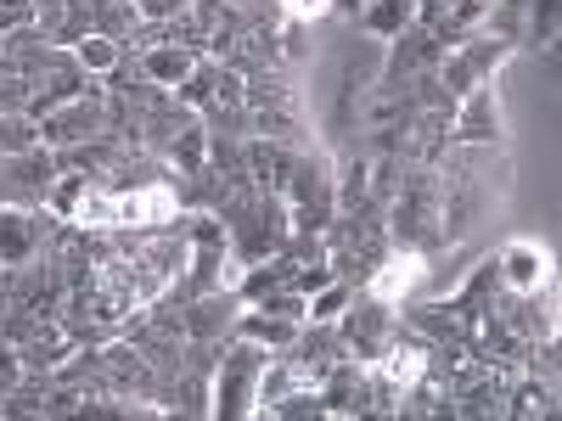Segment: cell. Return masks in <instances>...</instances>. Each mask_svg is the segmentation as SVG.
I'll list each match as a JSON object with an SVG mask.
<instances>
[{
    "label": "cell",
    "instance_id": "6da1fadb",
    "mask_svg": "<svg viewBox=\"0 0 562 421\" xmlns=\"http://www.w3.org/2000/svg\"><path fill=\"white\" fill-rule=\"evenodd\" d=\"M265 360H270V349H259V343H243V338H237L231 360L220 365L214 416H254V405H259V371H265Z\"/></svg>",
    "mask_w": 562,
    "mask_h": 421
},
{
    "label": "cell",
    "instance_id": "7a4b0ae2",
    "mask_svg": "<svg viewBox=\"0 0 562 421\" xmlns=\"http://www.w3.org/2000/svg\"><path fill=\"white\" fill-rule=\"evenodd\" d=\"M175 214H180V197H175V185H164V180H140V185L113 192V230H158Z\"/></svg>",
    "mask_w": 562,
    "mask_h": 421
},
{
    "label": "cell",
    "instance_id": "3957f363",
    "mask_svg": "<svg viewBox=\"0 0 562 421\" xmlns=\"http://www.w3.org/2000/svg\"><path fill=\"white\" fill-rule=\"evenodd\" d=\"M102 129H108V107L97 102V90L68 96L63 107H52L40 118V140H45V147H79V140L102 135Z\"/></svg>",
    "mask_w": 562,
    "mask_h": 421
},
{
    "label": "cell",
    "instance_id": "277c9868",
    "mask_svg": "<svg viewBox=\"0 0 562 421\" xmlns=\"http://www.w3.org/2000/svg\"><path fill=\"white\" fill-rule=\"evenodd\" d=\"M394 309L389 304H378V298H366V304H349V320H344V332H338V343H344V354H360L366 365L378 360L389 343H394Z\"/></svg>",
    "mask_w": 562,
    "mask_h": 421
},
{
    "label": "cell",
    "instance_id": "5b68a950",
    "mask_svg": "<svg viewBox=\"0 0 562 421\" xmlns=\"http://www.w3.org/2000/svg\"><path fill=\"white\" fill-rule=\"evenodd\" d=\"M40 248H45V219L18 203H0V270H12V275L34 270Z\"/></svg>",
    "mask_w": 562,
    "mask_h": 421
},
{
    "label": "cell",
    "instance_id": "8992f818",
    "mask_svg": "<svg viewBox=\"0 0 562 421\" xmlns=\"http://www.w3.org/2000/svg\"><path fill=\"white\" fill-rule=\"evenodd\" d=\"M495 270H501V287L512 298H529V293H546L551 287V253L540 242H529V237L506 242L501 259H495Z\"/></svg>",
    "mask_w": 562,
    "mask_h": 421
},
{
    "label": "cell",
    "instance_id": "52a82bcc",
    "mask_svg": "<svg viewBox=\"0 0 562 421\" xmlns=\"http://www.w3.org/2000/svg\"><path fill=\"white\" fill-rule=\"evenodd\" d=\"M450 140H461V147H490V140H501L495 79H484V84L467 90V102H461V107H456V118H450Z\"/></svg>",
    "mask_w": 562,
    "mask_h": 421
},
{
    "label": "cell",
    "instance_id": "ba28073f",
    "mask_svg": "<svg viewBox=\"0 0 562 421\" xmlns=\"http://www.w3.org/2000/svg\"><path fill=\"white\" fill-rule=\"evenodd\" d=\"M422 275H428V253L422 248H394L378 270H371V281H366V298H378V304H405V293L411 287H422Z\"/></svg>",
    "mask_w": 562,
    "mask_h": 421
},
{
    "label": "cell",
    "instance_id": "9c48e42d",
    "mask_svg": "<svg viewBox=\"0 0 562 421\" xmlns=\"http://www.w3.org/2000/svg\"><path fill=\"white\" fill-rule=\"evenodd\" d=\"M231 332H237L243 343H259V349H288V343L299 338V320H288V315H276V309L254 304V309H243L237 320H231Z\"/></svg>",
    "mask_w": 562,
    "mask_h": 421
},
{
    "label": "cell",
    "instance_id": "30bf717a",
    "mask_svg": "<svg viewBox=\"0 0 562 421\" xmlns=\"http://www.w3.org/2000/svg\"><path fill=\"white\" fill-rule=\"evenodd\" d=\"M140 73H147L158 90H180L186 79L198 73V52H192V45H147Z\"/></svg>",
    "mask_w": 562,
    "mask_h": 421
},
{
    "label": "cell",
    "instance_id": "8fae6325",
    "mask_svg": "<svg viewBox=\"0 0 562 421\" xmlns=\"http://www.w3.org/2000/svg\"><path fill=\"white\" fill-rule=\"evenodd\" d=\"M237 293H209L203 304H192V309H186L180 320H186V332H192V338H220V332H231V320H237Z\"/></svg>",
    "mask_w": 562,
    "mask_h": 421
},
{
    "label": "cell",
    "instance_id": "7c38bea8",
    "mask_svg": "<svg viewBox=\"0 0 562 421\" xmlns=\"http://www.w3.org/2000/svg\"><path fill=\"white\" fill-rule=\"evenodd\" d=\"M416 23V0H366L360 7V29L371 39H400Z\"/></svg>",
    "mask_w": 562,
    "mask_h": 421
},
{
    "label": "cell",
    "instance_id": "4fadbf2b",
    "mask_svg": "<svg viewBox=\"0 0 562 421\" xmlns=\"http://www.w3.org/2000/svg\"><path fill=\"white\" fill-rule=\"evenodd\" d=\"M74 62H79L85 73H113V68L124 62V45H119V34H108V29H90V34L74 39Z\"/></svg>",
    "mask_w": 562,
    "mask_h": 421
},
{
    "label": "cell",
    "instance_id": "5bb4252c",
    "mask_svg": "<svg viewBox=\"0 0 562 421\" xmlns=\"http://www.w3.org/2000/svg\"><path fill=\"white\" fill-rule=\"evenodd\" d=\"M349 304H355V287L333 275L321 293H310V298H304V320H315V326H333V320H344V309H349Z\"/></svg>",
    "mask_w": 562,
    "mask_h": 421
},
{
    "label": "cell",
    "instance_id": "9a60e30c",
    "mask_svg": "<svg viewBox=\"0 0 562 421\" xmlns=\"http://www.w3.org/2000/svg\"><path fill=\"white\" fill-rule=\"evenodd\" d=\"M40 147V118L29 113H0V158H18Z\"/></svg>",
    "mask_w": 562,
    "mask_h": 421
},
{
    "label": "cell",
    "instance_id": "2e32d148",
    "mask_svg": "<svg viewBox=\"0 0 562 421\" xmlns=\"http://www.w3.org/2000/svg\"><path fill=\"white\" fill-rule=\"evenodd\" d=\"M557 410V383L529 377L518 394H506V416H551Z\"/></svg>",
    "mask_w": 562,
    "mask_h": 421
},
{
    "label": "cell",
    "instance_id": "e0dca14e",
    "mask_svg": "<svg viewBox=\"0 0 562 421\" xmlns=\"http://www.w3.org/2000/svg\"><path fill=\"white\" fill-rule=\"evenodd\" d=\"M68 225H79V230H113V192L85 185V197H79V208H74Z\"/></svg>",
    "mask_w": 562,
    "mask_h": 421
},
{
    "label": "cell",
    "instance_id": "ac0fdd59",
    "mask_svg": "<svg viewBox=\"0 0 562 421\" xmlns=\"http://www.w3.org/2000/svg\"><path fill=\"white\" fill-rule=\"evenodd\" d=\"M524 45H540V52H551V45H557V0H529Z\"/></svg>",
    "mask_w": 562,
    "mask_h": 421
},
{
    "label": "cell",
    "instance_id": "d6986e66",
    "mask_svg": "<svg viewBox=\"0 0 562 421\" xmlns=\"http://www.w3.org/2000/svg\"><path fill=\"white\" fill-rule=\"evenodd\" d=\"M203 152H209V135H203L198 124H186V129H180V140L169 147V158H175L186 174H198V169H203Z\"/></svg>",
    "mask_w": 562,
    "mask_h": 421
},
{
    "label": "cell",
    "instance_id": "ffe728a7",
    "mask_svg": "<svg viewBox=\"0 0 562 421\" xmlns=\"http://www.w3.org/2000/svg\"><path fill=\"white\" fill-rule=\"evenodd\" d=\"M18 383H23V354L12 343H0V399H12Z\"/></svg>",
    "mask_w": 562,
    "mask_h": 421
},
{
    "label": "cell",
    "instance_id": "44dd1931",
    "mask_svg": "<svg viewBox=\"0 0 562 421\" xmlns=\"http://www.w3.org/2000/svg\"><path fill=\"white\" fill-rule=\"evenodd\" d=\"M192 0H135V12L147 18V23H169V18H180Z\"/></svg>",
    "mask_w": 562,
    "mask_h": 421
},
{
    "label": "cell",
    "instance_id": "7402d4cb",
    "mask_svg": "<svg viewBox=\"0 0 562 421\" xmlns=\"http://www.w3.org/2000/svg\"><path fill=\"white\" fill-rule=\"evenodd\" d=\"M281 7H288L293 23H321L326 12H333V0H281Z\"/></svg>",
    "mask_w": 562,
    "mask_h": 421
},
{
    "label": "cell",
    "instance_id": "603a6c76",
    "mask_svg": "<svg viewBox=\"0 0 562 421\" xmlns=\"http://www.w3.org/2000/svg\"><path fill=\"white\" fill-rule=\"evenodd\" d=\"M326 281H333V270H326V264H315V270H293V281H288V287L310 298V293H321V287H326Z\"/></svg>",
    "mask_w": 562,
    "mask_h": 421
},
{
    "label": "cell",
    "instance_id": "cb8c5ba5",
    "mask_svg": "<svg viewBox=\"0 0 562 421\" xmlns=\"http://www.w3.org/2000/svg\"><path fill=\"white\" fill-rule=\"evenodd\" d=\"M360 7L366 0H333V12H349V18H360Z\"/></svg>",
    "mask_w": 562,
    "mask_h": 421
}]
</instances>
